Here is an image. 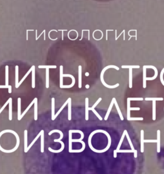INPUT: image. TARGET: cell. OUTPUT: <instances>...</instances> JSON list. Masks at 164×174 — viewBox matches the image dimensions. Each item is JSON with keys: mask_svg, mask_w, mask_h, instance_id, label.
I'll use <instances>...</instances> for the list:
<instances>
[{"mask_svg": "<svg viewBox=\"0 0 164 174\" xmlns=\"http://www.w3.org/2000/svg\"><path fill=\"white\" fill-rule=\"evenodd\" d=\"M118 152H120V153H127V152H129V153H132L133 151L131 150H119L118 152H117V153Z\"/></svg>", "mask_w": 164, "mask_h": 174, "instance_id": "cell-36", "label": "cell"}, {"mask_svg": "<svg viewBox=\"0 0 164 174\" xmlns=\"http://www.w3.org/2000/svg\"><path fill=\"white\" fill-rule=\"evenodd\" d=\"M38 68L40 69H56V65H39Z\"/></svg>", "mask_w": 164, "mask_h": 174, "instance_id": "cell-27", "label": "cell"}, {"mask_svg": "<svg viewBox=\"0 0 164 174\" xmlns=\"http://www.w3.org/2000/svg\"><path fill=\"white\" fill-rule=\"evenodd\" d=\"M143 120V118H138V117H135V118H131L130 117L128 120Z\"/></svg>", "mask_w": 164, "mask_h": 174, "instance_id": "cell-37", "label": "cell"}, {"mask_svg": "<svg viewBox=\"0 0 164 174\" xmlns=\"http://www.w3.org/2000/svg\"><path fill=\"white\" fill-rule=\"evenodd\" d=\"M34 102H35V100H34H34H33V101H31V103L29 105V106H28V107H27V108H26V110H25V111H24V112H23V114H21V116H20V120H21V119L23 118V116H24L25 115V114L27 113V112L29 111V110L30 109L31 107L32 106V105H33V104H34Z\"/></svg>", "mask_w": 164, "mask_h": 174, "instance_id": "cell-24", "label": "cell"}, {"mask_svg": "<svg viewBox=\"0 0 164 174\" xmlns=\"http://www.w3.org/2000/svg\"><path fill=\"white\" fill-rule=\"evenodd\" d=\"M52 31H55V32H57L58 31L57 30H54V29H53V30H50L49 31V33H48V38H49V39L50 40H53V41H55V40H57V38H55V39H52V38H50V33L52 32Z\"/></svg>", "mask_w": 164, "mask_h": 174, "instance_id": "cell-42", "label": "cell"}, {"mask_svg": "<svg viewBox=\"0 0 164 174\" xmlns=\"http://www.w3.org/2000/svg\"><path fill=\"white\" fill-rule=\"evenodd\" d=\"M21 116V99L18 98V120H20Z\"/></svg>", "mask_w": 164, "mask_h": 174, "instance_id": "cell-15", "label": "cell"}, {"mask_svg": "<svg viewBox=\"0 0 164 174\" xmlns=\"http://www.w3.org/2000/svg\"><path fill=\"white\" fill-rule=\"evenodd\" d=\"M6 86H8V66H6Z\"/></svg>", "mask_w": 164, "mask_h": 174, "instance_id": "cell-32", "label": "cell"}, {"mask_svg": "<svg viewBox=\"0 0 164 174\" xmlns=\"http://www.w3.org/2000/svg\"><path fill=\"white\" fill-rule=\"evenodd\" d=\"M41 131V152H44V131L42 130Z\"/></svg>", "mask_w": 164, "mask_h": 174, "instance_id": "cell-7", "label": "cell"}, {"mask_svg": "<svg viewBox=\"0 0 164 174\" xmlns=\"http://www.w3.org/2000/svg\"><path fill=\"white\" fill-rule=\"evenodd\" d=\"M134 31H135V33H136V35H135L136 40H137V30H136V29H135V30H134Z\"/></svg>", "mask_w": 164, "mask_h": 174, "instance_id": "cell-46", "label": "cell"}, {"mask_svg": "<svg viewBox=\"0 0 164 174\" xmlns=\"http://www.w3.org/2000/svg\"><path fill=\"white\" fill-rule=\"evenodd\" d=\"M72 130H69V152L71 151V150H72V141H71V140L72 139Z\"/></svg>", "mask_w": 164, "mask_h": 174, "instance_id": "cell-19", "label": "cell"}, {"mask_svg": "<svg viewBox=\"0 0 164 174\" xmlns=\"http://www.w3.org/2000/svg\"><path fill=\"white\" fill-rule=\"evenodd\" d=\"M109 68H114L115 69H116V70H119V68H118L117 66H115V65H110L106 66V67H104V68L103 69V70L102 71V73H101V75H100L101 82H102V83L103 84V85L104 87H107V88H116V87H118V86H119V84L117 83L116 84H115V85H108V84H107L104 82L103 74H104V73H105V72L106 71L107 69H108Z\"/></svg>", "mask_w": 164, "mask_h": 174, "instance_id": "cell-1", "label": "cell"}, {"mask_svg": "<svg viewBox=\"0 0 164 174\" xmlns=\"http://www.w3.org/2000/svg\"><path fill=\"white\" fill-rule=\"evenodd\" d=\"M109 31H114V30H112V29H111V30H110V29H107V30H106V40H108V32Z\"/></svg>", "mask_w": 164, "mask_h": 174, "instance_id": "cell-47", "label": "cell"}, {"mask_svg": "<svg viewBox=\"0 0 164 174\" xmlns=\"http://www.w3.org/2000/svg\"><path fill=\"white\" fill-rule=\"evenodd\" d=\"M89 74L88 72H87V73H85V76H89Z\"/></svg>", "mask_w": 164, "mask_h": 174, "instance_id": "cell-51", "label": "cell"}, {"mask_svg": "<svg viewBox=\"0 0 164 174\" xmlns=\"http://www.w3.org/2000/svg\"><path fill=\"white\" fill-rule=\"evenodd\" d=\"M130 88H132V69H130Z\"/></svg>", "mask_w": 164, "mask_h": 174, "instance_id": "cell-33", "label": "cell"}, {"mask_svg": "<svg viewBox=\"0 0 164 174\" xmlns=\"http://www.w3.org/2000/svg\"><path fill=\"white\" fill-rule=\"evenodd\" d=\"M86 87L87 88H89V85H88V84H87V85H86V87Z\"/></svg>", "mask_w": 164, "mask_h": 174, "instance_id": "cell-52", "label": "cell"}, {"mask_svg": "<svg viewBox=\"0 0 164 174\" xmlns=\"http://www.w3.org/2000/svg\"><path fill=\"white\" fill-rule=\"evenodd\" d=\"M125 136L127 137V140H128V141H129V144H130V146L131 148V150L133 151V153H134V157L135 158H136L137 157V150L134 148V146H133V144L131 143V139H130V136H129V134H128V133L127 132L125 134Z\"/></svg>", "mask_w": 164, "mask_h": 174, "instance_id": "cell-3", "label": "cell"}, {"mask_svg": "<svg viewBox=\"0 0 164 174\" xmlns=\"http://www.w3.org/2000/svg\"><path fill=\"white\" fill-rule=\"evenodd\" d=\"M102 99L101 98V97H100V98L98 99V100H97V101H96V102L95 103V104H94L93 106H92V107H91V109H95V108H96V106H97V105H98V103H99L101 101H102Z\"/></svg>", "mask_w": 164, "mask_h": 174, "instance_id": "cell-38", "label": "cell"}, {"mask_svg": "<svg viewBox=\"0 0 164 174\" xmlns=\"http://www.w3.org/2000/svg\"><path fill=\"white\" fill-rule=\"evenodd\" d=\"M146 68L143 67V87L145 88L146 87Z\"/></svg>", "mask_w": 164, "mask_h": 174, "instance_id": "cell-21", "label": "cell"}, {"mask_svg": "<svg viewBox=\"0 0 164 174\" xmlns=\"http://www.w3.org/2000/svg\"><path fill=\"white\" fill-rule=\"evenodd\" d=\"M9 100V120H12V99L11 97L8 99Z\"/></svg>", "mask_w": 164, "mask_h": 174, "instance_id": "cell-6", "label": "cell"}, {"mask_svg": "<svg viewBox=\"0 0 164 174\" xmlns=\"http://www.w3.org/2000/svg\"><path fill=\"white\" fill-rule=\"evenodd\" d=\"M146 101H163L164 98L157 97V98H145Z\"/></svg>", "mask_w": 164, "mask_h": 174, "instance_id": "cell-35", "label": "cell"}, {"mask_svg": "<svg viewBox=\"0 0 164 174\" xmlns=\"http://www.w3.org/2000/svg\"><path fill=\"white\" fill-rule=\"evenodd\" d=\"M127 132V130H125V131H124V132H123V133L122 135V137H121V140H120V141H119V143H118V146H117V148H116V150H114V157H115V158H116V157H117V152L120 150V148H121V145H122L123 141V140H124V137L125 136V134Z\"/></svg>", "mask_w": 164, "mask_h": 174, "instance_id": "cell-2", "label": "cell"}, {"mask_svg": "<svg viewBox=\"0 0 164 174\" xmlns=\"http://www.w3.org/2000/svg\"><path fill=\"white\" fill-rule=\"evenodd\" d=\"M45 31H46V30H44V31H42V33H41V34H40V35H39V36H38V38H35V40H36V41H37V40H38V39H39V38H40V37L41 35H42V33H44Z\"/></svg>", "mask_w": 164, "mask_h": 174, "instance_id": "cell-45", "label": "cell"}, {"mask_svg": "<svg viewBox=\"0 0 164 174\" xmlns=\"http://www.w3.org/2000/svg\"><path fill=\"white\" fill-rule=\"evenodd\" d=\"M29 31H33V30H27V35H26V36H27V40H29V39H28V35H29Z\"/></svg>", "mask_w": 164, "mask_h": 174, "instance_id": "cell-48", "label": "cell"}, {"mask_svg": "<svg viewBox=\"0 0 164 174\" xmlns=\"http://www.w3.org/2000/svg\"><path fill=\"white\" fill-rule=\"evenodd\" d=\"M40 135H41V131H40V132L39 133L38 135L37 136H36V137H35L34 140H33V141H32V142L31 143L30 145H29V146H28V148H27V152H26V153H27V152H28V151L29 150V149H30V148H31V147H32V146H33V145H34V144L35 143V141H36V140H38V139L39 137H40Z\"/></svg>", "mask_w": 164, "mask_h": 174, "instance_id": "cell-20", "label": "cell"}, {"mask_svg": "<svg viewBox=\"0 0 164 174\" xmlns=\"http://www.w3.org/2000/svg\"><path fill=\"white\" fill-rule=\"evenodd\" d=\"M116 99L114 97V98H112V100L111 101V103L110 104V106H109V107H108V112H107L106 114V116L104 118V120H108V118L109 116V114L110 113L111 110L112 109V107H113V105H114V103H115V100Z\"/></svg>", "mask_w": 164, "mask_h": 174, "instance_id": "cell-5", "label": "cell"}, {"mask_svg": "<svg viewBox=\"0 0 164 174\" xmlns=\"http://www.w3.org/2000/svg\"><path fill=\"white\" fill-rule=\"evenodd\" d=\"M31 72H32V67H31V68H30V69H29V71H28V72H27V74H26L25 75V76H24L23 78H22V80H21L19 82V86H20V85L21 84L23 83V81H24V80H25V78H27V76H28V75H29V74H30V73Z\"/></svg>", "mask_w": 164, "mask_h": 174, "instance_id": "cell-31", "label": "cell"}, {"mask_svg": "<svg viewBox=\"0 0 164 174\" xmlns=\"http://www.w3.org/2000/svg\"><path fill=\"white\" fill-rule=\"evenodd\" d=\"M27 131H24V152L26 153L27 149Z\"/></svg>", "mask_w": 164, "mask_h": 174, "instance_id": "cell-12", "label": "cell"}, {"mask_svg": "<svg viewBox=\"0 0 164 174\" xmlns=\"http://www.w3.org/2000/svg\"><path fill=\"white\" fill-rule=\"evenodd\" d=\"M89 98L85 99V120H89Z\"/></svg>", "mask_w": 164, "mask_h": 174, "instance_id": "cell-8", "label": "cell"}, {"mask_svg": "<svg viewBox=\"0 0 164 174\" xmlns=\"http://www.w3.org/2000/svg\"><path fill=\"white\" fill-rule=\"evenodd\" d=\"M62 31V40H63V31H67V30H61Z\"/></svg>", "mask_w": 164, "mask_h": 174, "instance_id": "cell-50", "label": "cell"}, {"mask_svg": "<svg viewBox=\"0 0 164 174\" xmlns=\"http://www.w3.org/2000/svg\"><path fill=\"white\" fill-rule=\"evenodd\" d=\"M59 142H60L61 144V148H60L59 150H53L51 148H48V150H49L50 152H53V153H59V152H61L64 150V148H65V144H64V143H63V141H60Z\"/></svg>", "mask_w": 164, "mask_h": 174, "instance_id": "cell-9", "label": "cell"}, {"mask_svg": "<svg viewBox=\"0 0 164 174\" xmlns=\"http://www.w3.org/2000/svg\"><path fill=\"white\" fill-rule=\"evenodd\" d=\"M153 120H156V101H153Z\"/></svg>", "mask_w": 164, "mask_h": 174, "instance_id": "cell-22", "label": "cell"}, {"mask_svg": "<svg viewBox=\"0 0 164 174\" xmlns=\"http://www.w3.org/2000/svg\"><path fill=\"white\" fill-rule=\"evenodd\" d=\"M46 87H49V69H46Z\"/></svg>", "mask_w": 164, "mask_h": 174, "instance_id": "cell-25", "label": "cell"}, {"mask_svg": "<svg viewBox=\"0 0 164 174\" xmlns=\"http://www.w3.org/2000/svg\"><path fill=\"white\" fill-rule=\"evenodd\" d=\"M129 100L130 101H143L144 100V99L142 98V97H138V98H128Z\"/></svg>", "mask_w": 164, "mask_h": 174, "instance_id": "cell-40", "label": "cell"}, {"mask_svg": "<svg viewBox=\"0 0 164 174\" xmlns=\"http://www.w3.org/2000/svg\"><path fill=\"white\" fill-rule=\"evenodd\" d=\"M140 110V107H130L129 109H127V120L129 119L130 118V111L131 110Z\"/></svg>", "mask_w": 164, "mask_h": 174, "instance_id": "cell-29", "label": "cell"}, {"mask_svg": "<svg viewBox=\"0 0 164 174\" xmlns=\"http://www.w3.org/2000/svg\"><path fill=\"white\" fill-rule=\"evenodd\" d=\"M16 74H15V87L16 88H18L19 86V66L16 65Z\"/></svg>", "mask_w": 164, "mask_h": 174, "instance_id": "cell-14", "label": "cell"}, {"mask_svg": "<svg viewBox=\"0 0 164 174\" xmlns=\"http://www.w3.org/2000/svg\"><path fill=\"white\" fill-rule=\"evenodd\" d=\"M51 106H52V120H53V118L54 117H55V98H52V105H51Z\"/></svg>", "mask_w": 164, "mask_h": 174, "instance_id": "cell-30", "label": "cell"}, {"mask_svg": "<svg viewBox=\"0 0 164 174\" xmlns=\"http://www.w3.org/2000/svg\"><path fill=\"white\" fill-rule=\"evenodd\" d=\"M140 133H141V138H140V140H141V142H140L141 147H140V150H141V152L143 153L144 151V130H141Z\"/></svg>", "mask_w": 164, "mask_h": 174, "instance_id": "cell-4", "label": "cell"}, {"mask_svg": "<svg viewBox=\"0 0 164 174\" xmlns=\"http://www.w3.org/2000/svg\"><path fill=\"white\" fill-rule=\"evenodd\" d=\"M34 102V120H38V99L35 98Z\"/></svg>", "mask_w": 164, "mask_h": 174, "instance_id": "cell-11", "label": "cell"}, {"mask_svg": "<svg viewBox=\"0 0 164 174\" xmlns=\"http://www.w3.org/2000/svg\"><path fill=\"white\" fill-rule=\"evenodd\" d=\"M63 66L61 65L60 66V87L63 86Z\"/></svg>", "mask_w": 164, "mask_h": 174, "instance_id": "cell-26", "label": "cell"}, {"mask_svg": "<svg viewBox=\"0 0 164 174\" xmlns=\"http://www.w3.org/2000/svg\"><path fill=\"white\" fill-rule=\"evenodd\" d=\"M87 31H88V35H89V38H88V39H89V40H90V30H89V29H88Z\"/></svg>", "mask_w": 164, "mask_h": 174, "instance_id": "cell-49", "label": "cell"}, {"mask_svg": "<svg viewBox=\"0 0 164 174\" xmlns=\"http://www.w3.org/2000/svg\"><path fill=\"white\" fill-rule=\"evenodd\" d=\"M68 101H69V100H68H68H67V101H65V102L64 103V104H63V106H61V108H60V109H59V111H58L57 112V114H56L55 115V117H54L53 120H55L56 119V118L58 116H59V114L61 113V111H62V110H63V108H64V107H65V106H67V105H68Z\"/></svg>", "mask_w": 164, "mask_h": 174, "instance_id": "cell-17", "label": "cell"}, {"mask_svg": "<svg viewBox=\"0 0 164 174\" xmlns=\"http://www.w3.org/2000/svg\"><path fill=\"white\" fill-rule=\"evenodd\" d=\"M114 104L115 105V107H116V110H117V112H118V114H119V116H120L121 120H124V118H123V116L122 115V113H121V110H120V108H119V107H118V103H117V101H116V99L115 100Z\"/></svg>", "mask_w": 164, "mask_h": 174, "instance_id": "cell-18", "label": "cell"}, {"mask_svg": "<svg viewBox=\"0 0 164 174\" xmlns=\"http://www.w3.org/2000/svg\"><path fill=\"white\" fill-rule=\"evenodd\" d=\"M157 140H144V143H157Z\"/></svg>", "mask_w": 164, "mask_h": 174, "instance_id": "cell-39", "label": "cell"}, {"mask_svg": "<svg viewBox=\"0 0 164 174\" xmlns=\"http://www.w3.org/2000/svg\"><path fill=\"white\" fill-rule=\"evenodd\" d=\"M8 93H12V86L11 85H9V87H8Z\"/></svg>", "mask_w": 164, "mask_h": 174, "instance_id": "cell-44", "label": "cell"}, {"mask_svg": "<svg viewBox=\"0 0 164 174\" xmlns=\"http://www.w3.org/2000/svg\"><path fill=\"white\" fill-rule=\"evenodd\" d=\"M32 77H31V79H32V88H35V66L34 65H33L32 67Z\"/></svg>", "mask_w": 164, "mask_h": 174, "instance_id": "cell-23", "label": "cell"}, {"mask_svg": "<svg viewBox=\"0 0 164 174\" xmlns=\"http://www.w3.org/2000/svg\"><path fill=\"white\" fill-rule=\"evenodd\" d=\"M89 110H91L92 112H93V113H94V114H96V116H97V117L98 118H99V120H102V117H101V116H100V115H99V114H98V113H97V111H96V110H95V109H91V107H89Z\"/></svg>", "mask_w": 164, "mask_h": 174, "instance_id": "cell-34", "label": "cell"}, {"mask_svg": "<svg viewBox=\"0 0 164 174\" xmlns=\"http://www.w3.org/2000/svg\"><path fill=\"white\" fill-rule=\"evenodd\" d=\"M78 87H82V67L78 66Z\"/></svg>", "mask_w": 164, "mask_h": 174, "instance_id": "cell-13", "label": "cell"}, {"mask_svg": "<svg viewBox=\"0 0 164 174\" xmlns=\"http://www.w3.org/2000/svg\"><path fill=\"white\" fill-rule=\"evenodd\" d=\"M68 120H70L72 119V99L68 98Z\"/></svg>", "mask_w": 164, "mask_h": 174, "instance_id": "cell-10", "label": "cell"}, {"mask_svg": "<svg viewBox=\"0 0 164 174\" xmlns=\"http://www.w3.org/2000/svg\"><path fill=\"white\" fill-rule=\"evenodd\" d=\"M121 68L123 69H138L140 68L139 65H122Z\"/></svg>", "mask_w": 164, "mask_h": 174, "instance_id": "cell-28", "label": "cell"}, {"mask_svg": "<svg viewBox=\"0 0 164 174\" xmlns=\"http://www.w3.org/2000/svg\"><path fill=\"white\" fill-rule=\"evenodd\" d=\"M160 135H161V132L160 130H157V152H160Z\"/></svg>", "mask_w": 164, "mask_h": 174, "instance_id": "cell-16", "label": "cell"}, {"mask_svg": "<svg viewBox=\"0 0 164 174\" xmlns=\"http://www.w3.org/2000/svg\"><path fill=\"white\" fill-rule=\"evenodd\" d=\"M9 87V85L8 86H6V85H0V88H8Z\"/></svg>", "mask_w": 164, "mask_h": 174, "instance_id": "cell-43", "label": "cell"}, {"mask_svg": "<svg viewBox=\"0 0 164 174\" xmlns=\"http://www.w3.org/2000/svg\"><path fill=\"white\" fill-rule=\"evenodd\" d=\"M8 104H9V100H8V101H7L6 102V103L4 104V106H2V107H1V108L0 109V114H1V112H3V110H4V109H5V107H6V106H7Z\"/></svg>", "mask_w": 164, "mask_h": 174, "instance_id": "cell-41", "label": "cell"}]
</instances>
